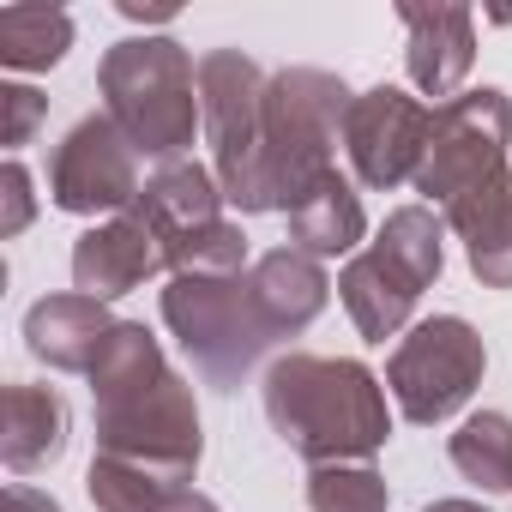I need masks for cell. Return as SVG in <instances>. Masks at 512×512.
I'll return each instance as SVG.
<instances>
[{
    "mask_svg": "<svg viewBox=\"0 0 512 512\" xmlns=\"http://www.w3.org/2000/svg\"><path fill=\"white\" fill-rule=\"evenodd\" d=\"M266 410L302 458H368L386 440V404L368 368L290 356L266 380Z\"/></svg>",
    "mask_w": 512,
    "mask_h": 512,
    "instance_id": "obj_1",
    "label": "cell"
},
{
    "mask_svg": "<svg viewBox=\"0 0 512 512\" xmlns=\"http://www.w3.org/2000/svg\"><path fill=\"white\" fill-rule=\"evenodd\" d=\"M434 278H440V229H434L428 211L410 205V211H398L386 223V235L344 272V302H350L356 326L374 344H386Z\"/></svg>",
    "mask_w": 512,
    "mask_h": 512,
    "instance_id": "obj_2",
    "label": "cell"
},
{
    "mask_svg": "<svg viewBox=\"0 0 512 512\" xmlns=\"http://www.w3.org/2000/svg\"><path fill=\"white\" fill-rule=\"evenodd\" d=\"M115 115L127 121L133 145L169 157L193 133V67L175 43H121L103 67Z\"/></svg>",
    "mask_w": 512,
    "mask_h": 512,
    "instance_id": "obj_3",
    "label": "cell"
},
{
    "mask_svg": "<svg viewBox=\"0 0 512 512\" xmlns=\"http://www.w3.org/2000/svg\"><path fill=\"white\" fill-rule=\"evenodd\" d=\"M344 115V85L326 73H284L266 97V121H260V145L272 151V193L284 205H296L314 181L332 175L326 163V139Z\"/></svg>",
    "mask_w": 512,
    "mask_h": 512,
    "instance_id": "obj_4",
    "label": "cell"
},
{
    "mask_svg": "<svg viewBox=\"0 0 512 512\" xmlns=\"http://www.w3.org/2000/svg\"><path fill=\"white\" fill-rule=\"evenodd\" d=\"M506 133H512V109L500 91H470L458 103H446L434 115V133H428V157L416 169V187L440 205H458L464 193L488 187L500 175V151H506Z\"/></svg>",
    "mask_w": 512,
    "mask_h": 512,
    "instance_id": "obj_5",
    "label": "cell"
},
{
    "mask_svg": "<svg viewBox=\"0 0 512 512\" xmlns=\"http://www.w3.org/2000/svg\"><path fill=\"white\" fill-rule=\"evenodd\" d=\"M247 290V284H241ZM241 290H229V284H217V278H181L169 296H163V314H169V326L181 332V344L193 350V362L211 374V380H235L253 356H260V344H272V332H266V320H260V308H253V296H241Z\"/></svg>",
    "mask_w": 512,
    "mask_h": 512,
    "instance_id": "obj_6",
    "label": "cell"
},
{
    "mask_svg": "<svg viewBox=\"0 0 512 512\" xmlns=\"http://www.w3.org/2000/svg\"><path fill=\"white\" fill-rule=\"evenodd\" d=\"M482 374V338L464 320H422L392 356V392L410 422L452 416Z\"/></svg>",
    "mask_w": 512,
    "mask_h": 512,
    "instance_id": "obj_7",
    "label": "cell"
},
{
    "mask_svg": "<svg viewBox=\"0 0 512 512\" xmlns=\"http://www.w3.org/2000/svg\"><path fill=\"white\" fill-rule=\"evenodd\" d=\"M428 133H434V115L416 109L404 91L380 85L368 91L350 115H344V139H350V157H356V175L368 187H398L422 169L428 157Z\"/></svg>",
    "mask_w": 512,
    "mask_h": 512,
    "instance_id": "obj_8",
    "label": "cell"
},
{
    "mask_svg": "<svg viewBox=\"0 0 512 512\" xmlns=\"http://www.w3.org/2000/svg\"><path fill=\"white\" fill-rule=\"evenodd\" d=\"M133 193V157L115 139L109 121L73 127V139L55 157V205L61 211H109Z\"/></svg>",
    "mask_w": 512,
    "mask_h": 512,
    "instance_id": "obj_9",
    "label": "cell"
},
{
    "mask_svg": "<svg viewBox=\"0 0 512 512\" xmlns=\"http://www.w3.org/2000/svg\"><path fill=\"white\" fill-rule=\"evenodd\" d=\"M157 260H163L157 229H151L145 217H127V223H109V229H97V235L79 241V253H73V278H79V290L97 302V296L133 290Z\"/></svg>",
    "mask_w": 512,
    "mask_h": 512,
    "instance_id": "obj_10",
    "label": "cell"
},
{
    "mask_svg": "<svg viewBox=\"0 0 512 512\" xmlns=\"http://www.w3.org/2000/svg\"><path fill=\"white\" fill-rule=\"evenodd\" d=\"M247 296H253V308H260V320H266V332H296V326H308L320 308H326V278H320V266L308 260V253H266L260 266H253V284H247Z\"/></svg>",
    "mask_w": 512,
    "mask_h": 512,
    "instance_id": "obj_11",
    "label": "cell"
},
{
    "mask_svg": "<svg viewBox=\"0 0 512 512\" xmlns=\"http://www.w3.org/2000/svg\"><path fill=\"white\" fill-rule=\"evenodd\" d=\"M446 217L470 235V266H476V278L512 284V181L494 175L488 187H476L458 205H446Z\"/></svg>",
    "mask_w": 512,
    "mask_h": 512,
    "instance_id": "obj_12",
    "label": "cell"
},
{
    "mask_svg": "<svg viewBox=\"0 0 512 512\" xmlns=\"http://www.w3.org/2000/svg\"><path fill=\"white\" fill-rule=\"evenodd\" d=\"M290 229L308 253H344V247L362 241V205L338 175H326L290 205Z\"/></svg>",
    "mask_w": 512,
    "mask_h": 512,
    "instance_id": "obj_13",
    "label": "cell"
},
{
    "mask_svg": "<svg viewBox=\"0 0 512 512\" xmlns=\"http://www.w3.org/2000/svg\"><path fill=\"white\" fill-rule=\"evenodd\" d=\"M452 458L470 482L482 488H512V422L506 416H476L452 440Z\"/></svg>",
    "mask_w": 512,
    "mask_h": 512,
    "instance_id": "obj_14",
    "label": "cell"
},
{
    "mask_svg": "<svg viewBox=\"0 0 512 512\" xmlns=\"http://www.w3.org/2000/svg\"><path fill=\"white\" fill-rule=\"evenodd\" d=\"M0 43H7L13 67H49L67 49V13H7L0 19Z\"/></svg>",
    "mask_w": 512,
    "mask_h": 512,
    "instance_id": "obj_15",
    "label": "cell"
},
{
    "mask_svg": "<svg viewBox=\"0 0 512 512\" xmlns=\"http://www.w3.org/2000/svg\"><path fill=\"white\" fill-rule=\"evenodd\" d=\"M308 500L314 512H386V488L374 470H320Z\"/></svg>",
    "mask_w": 512,
    "mask_h": 512,
    "instance_id": "obj_16",
    "label": "cell"
},
{
    "mask_svg": "<svg viewBox=\"0 0 512 512\" xmlns=\"http://www.w3.org/2000/svg\"><path fill=\"white\" fill-rule=\"evenodd\" d=\"M434 512H482V506H464V500H446V506H434Z\"/></svg>",
    "mask_w": 512,
    "mask_h": 512,
    "instance_id": "obj_17",
    "label": "cell"
}]
</instances>
